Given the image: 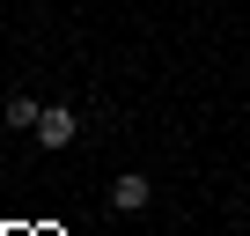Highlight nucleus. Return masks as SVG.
<instances>
[{"label": "nucleus", "instance_id": "obj_1", "mask_svg": "<svg viewBox=\"0 0 250 236\" xmlns=\"http://www.w3.org/2000/svg\"><path fill=\"white\" fill-rule=\"evenodd\" d=\"M81 133V118L66 111V103H44V118H37V148H66Z\"/></svg>", "mask_w": 250, "mask_h": 236}, {"label": "nucleus", "instance_id": "obj_2", "mask_svg": "<svg viewBox=\"0 0 250 236\" xmlns=\"http://www.w3.org/2000/svg\"><path fill=\"white\" fill-rule=\"evenodd\" d=\"M147 199H155V185H147L140 170H125V177H110V207H118V214H140Z\"/></svg>", "mask_w": 250, "mask_h": 236}, {"label": "nucleus", "instance_id": "obj_3", "mask_svg": "<svg viewBox=\"0 0 250 236\" xmlns=\"http://www.w3.org/2000/svg\"><path fill=\"white\" fill-rule=\"evenodd\" d=\"M37 118H44V103H30V96H8V126H22V133H37Z\"/></svg>", "mask_w": 250, "mask_h": 236}]
</instances>
